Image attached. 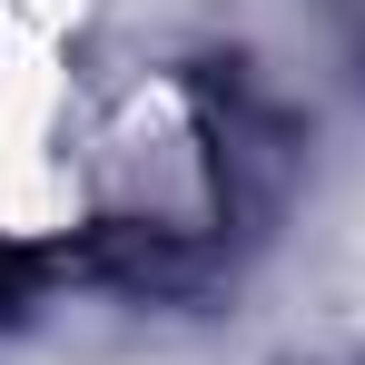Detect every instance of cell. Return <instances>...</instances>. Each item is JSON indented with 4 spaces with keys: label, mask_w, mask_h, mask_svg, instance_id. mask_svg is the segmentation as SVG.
<instances>
[{
    "label": "cell",
    "mask_w": 365,
    "mask_h": 365,
    "mask_svg": "<svg viewBox=\"0 0 365 365\" xmlns=\"http://www.w3.org/2000/svg\"><path fill=\"white\" fill-rule=\"evenodd\" d=\"M10 277H20V257H10V247H0V297H10Z\"/></svg>",
    "instance_id": "6da1fadb"
}]
</instances>
